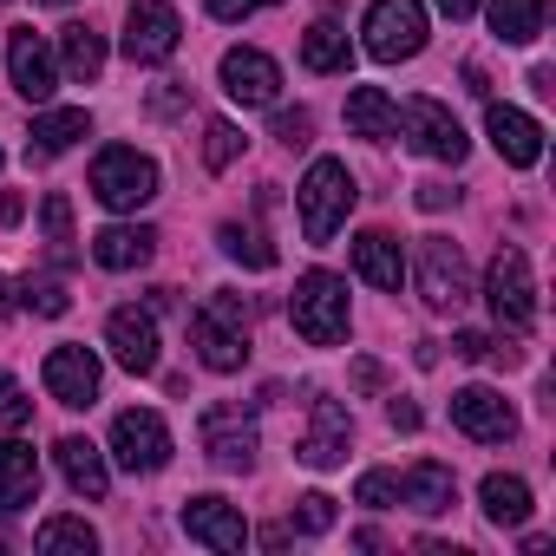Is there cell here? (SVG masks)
<instances>
[{
  "label": "cell",
  "instance_id": "ac0fdd59",
  "mask_svg": "<svg viewBox=\"0 0 556 556\" xmlns=\"http://www.w3.org/2000/svg\"><path fill=\"white\" fill-rule=\"evenodd\" d=\"M484 138H491V151H497L510 170H530V164L543 157V125H536L530 112H517V105H491V112H484Z\"/></svg>",
  "mask_w": 556,
  "mask_h": 556
},
{
  "label": "cell",
  "instance_id": "e575fe53",
  "mask_svg": "<svg viewBox=\"0 0 556 556\" xmlns=\"http://www.w3.org/2000/svg\"><path fill=\"white\" fill-rule=\"evenodd\" d=\"M236 151H242V131H236L229 118H210V125H203V164H210V170H229Z\"/></svg>",
  "mask_w": 556,
  "mask_h": 556
},
{
  "label": "cell",
  "instance_id": "277c9868",
  "mask_svg": "<svg viewBox=\"0 0 556 556\" xmlns=\"http://www.w3.org/2000/svg\"><path fill=\"white\" fill-rule=\"evenodd\" d=\"M484 302H491L497 328H510V334H523L536 321V282H530V255L523 249L504 242L491 255V268H484Z\"/></svg>",
  "mask_w": 556,
  "mask_h": 556
},
{
  "label": "cell",
  "instance_id": "52a82bcc",
  "mask_svg": "<svg viewBox=\"0 0 556 556\" xmlns=\"http://www.w3.org/2000/svg\"><path fill=\"white\" fill-rule=\"evenodd\" d=\"M426 47V8L419 0H374L367 8V53L380 66H400Z\"/></svg>",
  "mask_w": 556,
  "mask_h": 556
},
{
  "label": "cell",
  "instance_id": "83f0119b",
  "mask_svg": "<svg viewBox=\"0 0 556 556\" xmlns=\"http://www.w3.org/2000/svg\"><path fill=\"white\" fill-rule=\"evenodd\" d=\"M302 66H308V73H348V66H354L348 27H341V21H315V27L302 34Z\"/></svg>",
  "mask_w": 556,
  "mask_h": 556
},
{
  "label": "cell",
  "instance_id": "30bf717a",
  "mask_svg": "<svg viewBox=\"0 0 556 556\" xmlns=\"http://www.w3.org/2000/svg\"><path fill=\"white\" fill-rule=\"evenodd\" d=\"M112 458L125 471H164L170 465V426L157 413H144V406H125L112 419Z\"/></svg>",
  "mask_w": 556,
  "mask_h": 556
},
{
  "label": "cell",
  "instance_id": "7c38bea8",
  "mask_svg": "<svg viewBox=\"0 0 556 556\" xmlns=\"http://www.w3.org/2000/svg\"><path fill=\"white\" fill-rule=\"evenodd\" d=\"M8 79H14V92L27 105H47L60 92V60H53V47L34 27H14L8 34Z\"/></svg>",
  "mask_w": 556,
  "mask_h": 556
},
{
  "label": "cell",
  "instance_id": "8992f818",
  "mask_svg": "<svg viewBox=\"0 0 556 556\" xmlns=\"http://www.w3.org/2000/svg\"><path fill=\"white\" fill-rule=\"evenodd\" d=\"M419 295L432 315H458L471 302V268L452 236H419Z\"/></svg>",
  "mask_w": 556,
  "mask_h": 556
},
{
  "label": "cell",
  "instance_id": "4dcf8cb0",
  "mask_svg": "<svg viewBox=\"0 0 556 556\" xmlns=\"http://www.w3.org/2000/svg\"><path fill=\"white\" fill-rule=\"evenodd\" d=\"M34 543H40V556H92L99 549V530L86 517H47Z\"/></svg>",
  "mask_w": 556,
  "mask_h": 556
},
{
  "label": "cell",
  "instance_id": "c3c4849f",
  "mask_svg": "<svg viewBox=\"0 0 556 556\" xmlns=\"http://www.w3.org/2000/svg\"><path fill=\"white\" fill-rule=\"evenodd\" d=\"M0 164H8V157H0Z\"/></svg>",
  "mask_w": 556,
  "mask_h": 556
},
{
  "label": "cell",
  "instance_id": "7bdbcfd3",
  "mask_svg": "<svg viewBox=\"0 0 556 556\" xmlns=\"http://www.w3.org/2000/svg\"><path fill=\"white\" fill-rule=\"evenodd\" d=\"M387 419H393V432H419V406H413V400H393Z\"/></svg>",
  "mask_w": 556,
  "mask_h": 556
},
{
  "label": "cell",
  "instance_id": "b9f144b4",
  "mask_svg": "<svg viewBox=\"0 0 556 556\" xmlns=\"http://www.w3.org/2000/svg\"><path fill=\"white\" fill-rule=\"evenodd\" d=\"M445 203H458L452 184H419V210H445Z\"/></svg>",
  "mask_w": 556,
  "mask_h": 556
},
{
  "label": "cell",
  "instance_id": "5bb4252c",
  "mask_svg": "<svg viewBox=\"0 0 556 556\" xmlns=\"http://www.w3.org/2000/svg\"><path fill=\"white\" fill-rule=\"evenodd\" d=\"M216 73H223V92L236 105H275L282 99V66H275L262 47H229Z\"/></svg>",
  "mask_w": 556,
  "mask_h": 556
},
{
  "label": "cell",
  "instance_id": "9a60e30c",
  "mask_svg": "<svg viewBox=\"0 0 556 556\" xmlns=\"http://www.w3.org/2000/svg\"><path fill=\"white\" fill-rule=\"evenodd\" d=\"M348 445H354V426H348L341 400H315V406H308V432H302L295 458H302V465H315V471H334V465H348Z\"/></svg>",
  "mask_w": 556,
  "mask_h": 556
},
{
  "label": "cell",
  "instance_id": "d6a6232c",
  "mask_svg": "<svg viewBox=\"0 0 556 556\" xmlns=\"http://www.w3.org/2000/svg\"><path fill=\"white\" fill-rule=\"evenodd\" d=\"M40 223H47V255L66 268V262H73V203H66L60 190H47V197H40Z\"/></svg>",
  "mask_w": 556,
  "mask_h": 556
},
{
  "label": "cell",
  "instance_id": "f1b7e54d",
  "mask_svg": "<svg viewBox=\"0 0 556 556\" xmlns=\"http://www.w3.org/2000/svg\"><path fill=\"white\" fill-rule=\"evenodd\" d=\"M478 504H484V517H491V523L517 530V523L530 517V484H523V478H510V471H491V478L478 484Z\"/></svg>",
  "mask_w": 556,
  "mask_h": 556
},
{
  "label": "cell",
  "instance_id": "836d02e7",
  "mask_svg": "<svg viewBox=\"0 0 556 556\" xmlns=\"http://www.w3.org/2000/svg\"><path fill=\"white\" fill-rule=\"evenodd\" d=\"M14 295H21V302H27L34 315H53V321H60V315L73 308V295H66V282H53V275H27V282H21Z\"/></svg>",
  "mask_w": 556,
  "mask_h": 556
},
{
  "label": "cell",
  "instance_id": "2e32d148",
  "mask_svg": "<svg viewBox=\"0 0 556 556\" xmlns=\"http://www.w3.org/2000/svg\"><path fill=\"white\" fill-rule=\"evenodd\" d=\"M40 380H47V393H53L60 406L79 413V406L99 400V380H105V374H99V354H92V348H53Z\"/></svg>",
  "mask_w": 556,
  "mask_h": 556
},
{
  "label": "cell",
  "instance_id": "f35d334b",
  "mask_svg": "<svg viewBox=\"0 0 556 556\" xmlns=\"http://www.w3.org/2000/svg\"><path fill=\"white\" fill-rule=\"evenodd\" d=\"M308 131H315V118H308L302 105H295V112H275V138H282L289 151H302V144H308Z\"/></svg>",
  "mask_w": 556,
  "mask_h": 556
},
{
  "label": "cell",
  "instance_id": "bcb514c9",
  "mask_svg": "<svg viewBox=\"0 0 556 556\" xmlns=\"http://www.w3.org/2000/svg\"><path fill=\"white\" fill-rule=\"evenodd\" d=\"M14 315V289H8V275H0V321Z\"/></svg>",
  "mask_w": 556,
  "mask_h": 556
},
{
  "label": "cell",
  "instance_id": "8d00e7d4",
  "mask_svg": "<svg viewBox=\"0 0 556 556\" xmlns=\"http://www.w3.org/2000/svg\"><path fill=\"white\" fill-rule=\"evenodd\" d=\"M354 504H367V510H387V504H400V478H393V471H361V484H354Z\"/></svg>",
  "mask_w": 556,
  "mask_h": 556
},
{
  "label": "cell",
  "instance_id": "7dc6e473",
  "mask_svg": "<svg viewBox=\"0 0 556 556\" xmlns=\"http://www.w3.org/2000/svg\"><path fill=\"white\" fill-rule=\"evenodd\" d=\"M47 8H66V0H47Z\"/></svg>",
  "mask_w": 556,
  "mask_h": 556
},
{
  "label": "cell",
  "instance_id": "7402d4cb",
  "mask_svg": "<svg viewBox=\"0 0 556 556\" xmlns=\"http://www.w3.org/2000/svg\"><path fill=\"white\" fill-rule=\"evenodd\" d=\"M40 497V452L27 439H0V510H21Z\"/></svg>",
  "mask_w": 556,
  "mask_h": 556
},
{
  "label": "cell",
  "instance_id": "603a6c76",
  "mask_svg": "<svg viewBox=\"0 0 556 556\" xmlns=\"http://www.w3.org/2000/svg\"><path fill=\"white\" fill-rule=\"evenodd\" d=\"M53 458H60V471H66V484H73L79 497H92V504H99V497L112 491L105 452H99L92 439H79V432H73V439H60V445H53Z\"/></svg>",
  "mask_w": 556,
  "mask_h": 556
},
{
  "label": "cell",
  "instance_id": "cb8c5ba5",
  "mask_svg": "<svg viewBox=\"0 0 556 556\" xmlns=\"http://www.w3.org/2000/svg\"><path fill=\"white\" fill-rule=\"evenodd\" d=\"M79 138H92V118L79 112V105H66V112H40L34 118V131H27V157H66Z\"/></svg>",
  "mask_w": 556,
  "mask_h": 556
},
{
  "label": "cell",
  "instance_id": "d4e9b609",
  "mask_svg": "<svg viewBox=\"0 0 556 556\" xmlns=\"http://www.w3.org/2000/svg\"><path fill=\"white\" fill-rule=\"evenodd\" d=\"M348 131L387 144V138H400V105H393L380 86H354V92H348Z\"/></svg>",
  "mask_w": 556,
  "mask_h": 556
},
{
  "label": "cell",
  "instance_id": "4fadbf2b",
  "mask_svg": "<svg viewBox=\"0 0 556 556\" xmlns=\"http://www.w3.org/2000/svg\"><path fill=\"white\" fill-rule=\"evenodd\" d=\"M452 426H458L465 439H478V445L517 439V413H510V400H504L497 387H458V393H452Z\"/></svg>",
  "mask_w": 556,
  "mask_h": 556
},
{
  "label": "cell",
  "instance_id": "5b68a950",
  "mask_svg": "<svg viewBox=\"0 0 556 556\" xmlns=\"http://www.w3.org/2000/svg\"><path fill=\"white\" fill-rule=\"evenodd\" d=\"M92 197L105 210H144L157 197V164L131 144H112V151L92 157Z\"/></svg>",
  "mask_w": 556,
  "mask_h": 556
},
{
  "label": "cell",
  "instance_id": "484cf974",
  "mask_svg": "<svg viewBox=\"0 0 556 556\" xmlns=\"http://www.w3.org/2000/svg\"><path fill=\"white\" fill-rule=\"evenodd\" d=\"M400 497H406L419 517H439V510H452V504H458V478H452V465L426 458V465H413V471H406Z\"/></svg>",
  "mask_w": 556,
  "mask_h": 556
},
{
  "label": "cell",
  "instance_id": "ffe728a7",
  "mask_svg": "<svg viewBox=\"0 0 556 556\" xmlns=\"http://www.w3.org/2000/svg\"><path fill=\"white\" fill-rule=\"evenodd\" d=\"M151 255H157V229H151V223H105V229L92 236V262L112 268V275L144 268Z\"/></svg>",
  "mask_w": 556,
  "mask_h": 556
},
{
  "label": "cell",
  "instance_id": "ee69618b",
  "mask_svg": "<svg viewBox=\"0 0 556 556\" xmlns=\"http://www.w3.org/2000/svg\"><path fill=\"white\" fill-rule=\"evenodd\" d=\"M439 14H445V21H471V14H478V0H439Z\"/></svg>",
  "mask_w": 556,
  "mask_h": 556
},
{
  "label": "cell",
  "instance_id": "60d3db41",
  "mask_svg": "<svg viewBox=\"0 0 556 556\" xmlns=\"http://www.w3.org/2000/svg\"><path fill=\"white\" fill-rule=\"evenodd\" d=\"M491 348H497L491 334H458V341H452V354H458V361H491Z\"/></svg>",
  "mask_w": 556,
  "mask_h": 556
},
{
  "label": "cell",
  "instance_id": "1f68e13d",
  "mask_svg": "<svg viewBox=\"0 0 556 556\" xmlns=\"http://www.w3.org/2000/svg\"><path fill=\"white\" fill-rule=\"evenodd\" d=\"M216 242H223V255L242 262V268H275V242H268L262 229H249V223H223Z\"/></svg>",
  "mask_w": 556,
  "mask_h": 556
},
{
  "label": "cell",
  "instance_id": "d590c367",
  "mask_svg": "<svg viewBox=\"0 0 556 556\" xmlns=\"http://www.w3.org/2000/svg\"><path fill=\"white\" fill-rule=\"evenodd\" d=\"M34 419V400L21 393V380L8 374V367H0V426H8V432H21Z\"/></svg>",
  "mask_w": 556,
  "mask_h": 556
},
{
  "label": "cell",
  "instance_id": "ab89813d",
  "mask_svg": "<svg viewBox=\"0 0 556 556\" xmlns=\"http://www.w3.org/2000/svg\"><path fill=\"white\" fill-rule=\"evenodd\" d=\"M210 8V21H249L255 8H268V0H203Z\"/></svg>",
  "mask_w": 556,
  "mask_h": 556
},
{
  "label": "cell",
  "instance_id": "6da1fadb",
  "mask_svg": "<svg viewBox=\"0 0 556 556\" xmlns=\"http://www.w3.org/2000/svg\"><path fill=\"white\" fill-rule=\"evenodd\" d=\"M190 348H197V361H203L210 374H236V367L249 361V302L229 295V289H216V295L190 315Z\"/></svg>",
  "mask_w": 556,
  "mask_h": 556
},
{
  "label": "cell",
  "instance_id": "4316f807",
  "mask_svg": "<svg viewBox=\"0 0 556 556\" xmlns=\"http://www.w3.org/2000/svg\"><path fill=\"white\" fill-rule=\"evenodd\" d=\"M60 73H66V79H79V86H92V79L105 73V40H99L86 21L60 27Z\"/></svg>",
  "mask_w": 556,
  "mask_h": 556
},
{
  "label": "cell",
  "instance_id": "7a4b0ae2",
  "mask_svg": "<svg viewBox=\"0 0 556 556\" xmlns=\"http://www.w3.org/2000/svg\"><path fill=\"white\" fill-rule=\"evenodd\" d=\"M289 321H295V334L308 348L348 341V282L328 275V268H308L302 282H295V295H289Z\"/></svg>",
  "mask_w": 556,
  "mask_h": 556
},
{
  "label": "cell",
  "instance_id": "f6af8a7d",
  "mask_svg": "<svg viewBox=\"0 0 556 556\" xmlns=\"http://www.w3.org/2000/svg\"><path fill=\"white\" fill-rule=\"evenodd\" d=\"M21 216H27V203H21V197H0V223H21Z\"/></svg>",
  "mask_w": 556,
  "mask_h": 556
},
{
  "label": "cell",
  "instance_id": "9c48e42d",
  "mask_svg": "<svg viewBox=\"0 0 556 556\" xmlns=\"http://www.w3.org/2000/svg\"><path fill=\"white\" fill-rule=\"evenodd\" d=\"M400 131H406V144H413V151H426V157H439V164H465V151H471L465 125H458L439 99H406Z\"/></svg>",
  "mask_w": 556,
  "mask_h": 556
},
{
  "label": "cell",
  "instance_id": "d6986e66",
  "mask_svg": "<svg viewBox=\"0 0 556 556\" xmlns=\"http://www.w3.org/2000/svg\"><path fill=\"white\" fill-rule=\"evenodd\" d=\"M105 348L125 374H157V321L144 308H112L105 321Z\"/></svg>",
  "mask_w": 556,
  "mask_h": 556
},
{
  "label": "cell",
  "instance_id": "e0dca14e",
  "mask_svg": "<svg viewBox=\"0 0 556 556\" xmlns=\"http://www.w3.org/2000/svg\"><path fill=\"white\" fill-rule=\"evenodd\" d=\"M184 530H190V543H203V549H216V556H236V549L249 543L242 510L223 504V497H184Z\"/></svg>",
  "mask_w": 556,
  "mask_h": 556
},
{
  "label": "cell",
  "instance_id": "3957f363",
  "mask_svg": "<svg viewBox=\"0 0 556 556\" xmlns=\"http://www.w3.org/2000/svg\"><path fill=\"white\" fill-rule=\"evenodd\" d=\"M295 197H302V236H308V242H328V236L348 223V210H354L361 190H354V170H348L341 157H315Z\"/></svg>",
  "mask_w": 556,
  "mask_h": 556
},
{
  "label": "cell",
  "instance_id": "ba28073f",
  "mask_svg": "<svg viewBox=\"0 0 556 556\" xmlns=\"http://www.w3.org/2000/svg\"><path fill=\"white\" fill-rule=\"evenodd\" d=\"M184 40V21L170 0H131V14H125V60L131 66H164Z\"/></svg>",
  "mask_w": 556,
  "mask_h": 556
},
{
  "label": "cell",
  "instance_id": "44dd1931",
  "mask_svg": "<svg viewBox=\"0 0 556 556\" xmlns=\"http://www.w3.org/2000/svg\"><path fill=\"white\" fill-rule=\"evenodd\" d=\"M354 268H361V282H374L387 295H400V282H406V255H400V242L387 229H361L354 236Z\"/></svg>",
  "mask_w": 556,
  "mask_h": 556
},
{
  "label": "cell",
  "instance_id": "f546056e",
  "mask_svg": "<svg viewBox=\"0 0 556 556\" xmlns=\"http://www.w3.org/2000/svg\"><path fill=\"white\" fill-rule=\"evenodd\" d=\"M543 21H549L543 0H491V34H497L504 47H530V40L543 34Z\"/></svg>",
  "mask_w": 556,
  "mask_h": 556
},
{
  "label": "cell",
  "instance_id": "74e56055",
  "mask_svg": "<svg viewBox=\"0 0 556 556\" xmlns=\"http://www.w3.org/2000/svg\"><path fill=\"white\" fill-rule=\"evenodd\" d=\"M295 530H308V536L334 530V497H328V491H308V497H295Z\"/></svg>",
  "mask_w": 556,
  "mask_h": 556
},
{
  "label": "cell",
  "instance_id": "8fae6325",
  "mask_svg": "<svg viewBox=\"0 0 556 556\" xmlns=\"http://www.w3.org/2000/svg\"><path fill=\"white\" fill-rule=\"evenodd\" d=\"M197 432H203V452H210L223 471H249V465H255V419H249L242 400H216Z\"/></svg>",
  "mask_w": 556,
  "mask_h": 556
}]
</instances>
